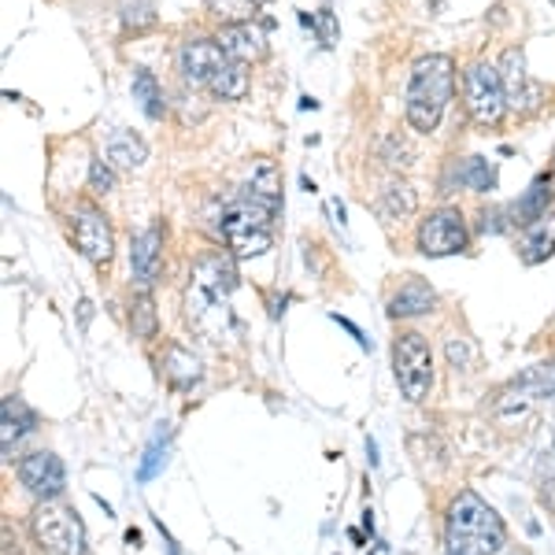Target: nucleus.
Listing matches in <instances>:
<instances>
[{
    "label": "nucleus",
    "instance_id": "f257e3e1",
    "mask_svg": "<svg viewBox=\"0 0 555 555\" xmlns=\"http://www.w3.org/2000/svg\"><path fill=\"white\" fill-rule=\"evenodd\" d=\"M282 208V201H267L253 190H241L222 204L219 215V234L230 245L234 259H253L263 256L274 245V215Z\"/></svg>",
    "mask_w": 555,
    "mask_h": 555
},
{
    "label": "nucleus",
    "instance_id": "f03ea898",
    "mask_svg": "<svg viewBox=\"0 0 555 555\" xmlns=\"http://www.w3.org/2000/svg\"><path fill=\"white\" fill-rule=\"evenodd\" d=\"M455 93V60L444 52H429V56L415 60L411 67V82H408V122L418 133H434L441 127L449 101Z\"/></svg>",
    "mask_w": 555,
    "mask_h": 555
},
{
    "label": "nucleus",
    "instance_id": "7ed1b4c3",
    "mask_svg": "<svg viewBox=\"0 0 555 555\" xmlns=\"http://www.w3.org/2000/svg\"><path fill=\"white\" fill-rule=\"evenodd\" d=\"M444 544L455 555H496L507 544L504 518L478 492L463 489L444 515Z\"/></svg>",
    "mask_w": 555,
    "mask_h": 555
},
{
    "label": "nucleus",
    "instance_id": "20e7f679",
    "mask_svg": "<svg viewBox=\"0 0 555 555\" xmlns=\"http://www.w3.org/2000/svg\"><path fill=\"white\" fill-rule=\"evenodd\" d=\"M34 541L44 555H89L86 526L75 507L60 504V500H41L30 515Z\"/></svg>",
    "mask_w": 555,
    "mask_h": 555
},
{
    "label": "nucleus",
    "instance_id": "39448f33",
    "mask_svg": "<svg viewBox=\"0 0 555 555\" xmlns=\"http://www.w3.org/2000/svg\"><path fill=\"white\" fill-rule=\"evenodd\" d=\"M392 374H397L400 392H404L411 404L429 397V385H434V352H429V341L423 334L404 330L392 341Z\"/></svg>",
    "mask_w": 555,
    "mask_h": 555
},
{
    "label": "nucleus",
    "instance_id": "423d86ee",
    "mask_svg": "<svg viewBox=\"0 0 555 555\" xmlns=\"http://www.w3.org/2000/svg\"><path fill=\"white\" fill-rule=\"evenodd\" d=\"M463 96H467L470 119L478 122L481 130H492L504 122L507 93H504V82H500V67L486 64V60L470 64L467 75H463Z\"/></svg>",
    "mask_w": 555,
    "mask_h": 555
},
{
    "label": "nucleus",
    "instance_id": "0eeeda50",
    "mask_svg": "<svg viewBox=\"0 0 555 555\" xmlns=\"http://www.w3.org/2000/svg\"><path fill=\"white\" fill-rule=\"evenodd\" d=\"M470 245V230L460 208H437L418 222V253L429 259L455 256Z\"/></svg>",
    "mask_w": 555,
    "mask_h": 555
},
{
    "label": "nucleus",
    "instance_id": "6e6552de",
    "mask_svg": "<svg viewBox=\"0 0 555 555\" xmlns=\"http://www.w3.org/2000/svg\"><path fill=\"white\" fill-rule=\"evenodd\" d=\"M496 67H500V82H504V93H507V107L518 115L541 112L544 101H548V89L530 75V67H526V52L512 44V49H504V56H500Z\"/></svg>",
    "mask_w": 555,
    "mask_h": 555
},
{
    "label": "nucleus",
    "instance_id": "1a4fd4ad",
    "mask_svg": "<svg viewBox=\"0 0 555 555\" xmlns=\"http://www.w3.org/2000/svg\"><path fill=\"white\" fill-rule=\"evenodd\" d=\"M70 230H75V245L82 248V256L93 267H107L115 256V234L112 222L104 219V211H96L93 204H75L70 211Z\"/></svg>",
    "mask_w": 555,
    "mask_h": 555
},
{
    "label": "nucleus",
    "instance_id": "9d476101",
    "mask_svg": "<svg viewBox=\"0 0 555 555\" xmlns=\"http://www.w3.org/2000/svg\"><path fill=\"white\" fill-rule=\"evenodd\" d=\"M20 481L26 486L30 496L41 500H56L60 492L67 486V470H64V460L56 452H30L20 460Z\"/></svg>",
    "mask_w": 555,
    "mask_h": 555
},
{
    "label": "nucleus",
    "instance_id": "9b49d317",
    "mask_svg": "<svg viewBox=\"0 0 555 555\" xmlns=\"http://www.w3.org/2000/svg\"><path fill=\"white\" fill-rule=\"evenodd\" d=\"M227 52H222V44L215 38H190L178 49V70H182V78L190 86H204L215 78V70L227 64Z\"/></svg>",
    "mask_w": 555,
    "mask_h": 555
},
{
    "label": "nucleus",
    "instance_id": "f8f14e48",
    "mask_svg": "<svg viewBox=\"0 0 555 555\" xmlns=\"http://www.w3.org/2000/svg\"><path fill=\"white\" fill-rule=\"evenodd\" d=\"M130 271H133V282H138L141 293H149L152 285H156L159 271H164V227H159V222H152V227H145L138 237H133Z\"/></svg>",
    "mask_w": 555,
    "mask_h": 555
},
{
    "label": "nucleus",
    "instance_id": "ddd939ff",
    "mask_svg": "<svg viewBox=\"0 0 555 555\" xmlns=\"http://www.w3.org/2000/svg\"><path fill=\"white\" fill-rule=\"evenodd\" d=\"M215 41L222 44V52H227L230 60H237V64H245V67L259 64V60H267V30L256 20L253 23H227V26H219Z\"/></svg>",
    "mask_w": 555,
    "mask_h": 555
},
{
    "label": "nucleus",
    "instance_id": "4468645a",
    "mask_svg": "<svg viewBox=\"0 0 555 555\" xmlns=\"http://www.w3.org/2000/svg\"><path fill=\"white\" fill-rule=\"evenodd\" d=\"M455 190H474V193H492L496 190V167L486 156H463L452 159L441 175V193Z\"/></svg>",
    "mask_w": 555,
    "mask_h": 555
},
{
    "label": "nucleus",
    "instance_id": "2eb2a0df",
    "mask_svg": "<svg viewBox=\"0 0 555 555\" xmlns=\"http://www.w3.org/2000/svg\"><path fill=\"white\" fill-rule=\"evenodd\" d=\"M193 285L215 300H230L237 289V267L230 256H201L193 263Z\"/></svg>",
    "mask_w": 555,
    "mask_h": 555
},
{
    "label": "nucleus",
    "instance_id": "dca6fc26",
    "mask_svg": "<svg viewBox=\"0 0 555 555\" xmlns=\"http://www.w3.org/2000/svg\"><path fill=\"white\" fill-rule=\"evenodd\" d=\"M434 308H437V293L415 274H411L408 282L389 297V319H418Z\"/></svg>",
    "mask_w": 555,
    "mask_h": 555
},
{
    "label": "nucleus",
    "instance_id": "f3484780",
    "mask_svg": "<svg viewBox=\"0 0 555 555\" xmlns=\"http://www.w3.org/2000/svg\"><path fill=\"white\" fill-rule=\"evenodd\" d=\"M34 423L38 418H34V411L20 397H4V404H0V449H4V460H12L15 441L30 434Z\"/></svg>",
    "mask_w": 555,
    "mask_h": 555
},
{
    "label": "nucleus",
    "instance_id": "a211bd4d",
    "mask_svg": "<svg viewBox=\"0 0 555 555\" xmlns=\"http://www.w3.org/2000/svg\"><path fill=\"white\" fill-rule=\"evenodd\" d=\"M518 256H522L526 267H537L544 259L555 256V215H544V219L522 227V241H518Z\"/></svg>",
    "mask_w": 555,
    "mask_h": 555
},
{
    "label": "nucleus",
    "instance_id": "6ab92c4d",
    "mask_svg": "<svg viewBox=\"0 0 555 555\" xmlns=\"http://www.w3.org/2000/svg\"><path fill=\"white\" fill-rule=\"evenodd\" d=\"M104 156L115 171H138V167L149 159V145L133 130H115L112 138H107Z\"/></svg>",
    "mask_w": 555,
    "mask_h": 555
},
{
    "label": "nucleus",
    "instance_id": "aec40b11",
    "mask_svg": "<svg viewBox=\"0 0 555 555\" xmlns=\"http://www.w3.org/2000/svg\"><path fill=\"white\" fill-rule=\"evenodd\" d=\"M552 196H555V178L552 175H541L530 185V193H526L522 201H518L515 208H512V222H515V227H530V222L544 219V215H548Z\"/></svg>",
    "mask_w": 555,
    "mask_h": 555
},
{
    "label": "nucleus",
    "instance_id": "412c9836",
    "mask_svg": "<svg viewBox=\"0 0 555 555\" xmlns=\"http://www.w3.org/2000/svg\"><path fill=\"white\" fill-rule=\"evenodd\" d=\"M208 93L215 101H241V96L248 93V67L237 64V60H227V64L215 70V78L208 82Z\"/></svg>",
    "mask_w": 555,
    "mask_h": 555
},
{
    "label": "nucleus",
    "instance_id": "4be33fe9",
    "mask_svg": "<svg viewBox=\"0 0 555 555\" xmlns=\"http://www.w3.org/2000/svg\"><path fill=\"white\" fill-rule=\"evenodd\" d=\"M415 208H418V193L408 182H400V178H392L378 196L382 219H408V215H415Z\"/></svg>",
    "mask_w": 555,
    "mask_h": 555
},
{
    "label": "nucleus",
    "instance_id": "5701e85b",
    "mask_svg": "<svg viewBox=\"0 0 555 555\" xmlns=\"http://www.w3.org/2000/svg\"><path fill=\"white\" fill-rule=\"evenodd\" d=\"M130 89H133V101H138V107L149 115V119H164V112H167L164 89H159V82H156V75H152V70H145V67L133 70Z\"/></svg>",
    "mask_w": 555,
    "mask_h": 555
},
{
    "label": "nucleus",
    "instance_id": "b1692460",
    "mask_svg": "<svg viewBox=\"0 0 555 555\" xmlns=\"http://www.w3.org/2000/svg\"><path fill=\"white\" fill-rule=\"evenodd\" d=\"M167 378H171L175 385H182V389H190V385L201 382V360H196L193 352H185L182 345H171L167 348V363H164Z\"/></svg>",
    "mask_w": 555,
    "mask_h": 555
},
{
    "label": "nucleus",
    "instance_id": "393cba45",
    "mask_svg": "<svg viewBox=\"0 0 555 555\" xmlns=\"http://www.w3.org/2000/svg\"><path fill=\"white\" fill-rule=\"evenodd\" d=\"M245 190H253L259 196H267V201H282V178H278V167L274 159L259 156L253 164V171H248V182Z\"/></svg>",
    "mask_w": 555,
    "mask_h": 555
},
{
    "label": "nucleus",
    "instance_id": "a878e982",
    "mask_svg": "<svg viewBox=\"0 0 555 555\" xmlns=\"http://www.w3.org/2000/svg\"><path fill=\"white\" fill-rule=\"evenodd\" d=\"M208 4V12L219 20L222 26L227 23H253L259 15V0H204Z\"/></svg>",
    "mask_w": 555,
    "mask_h": 555
},
{
    "label": "nucleus",
    "instance_id": "bb28decb",
    "mask_svg": "<svg viewBox=\"0 0 555 555\" xmlns=\"http://www.w3.org/2000/svg\"><path fill=\"white\" fill-rule=\"evenodd\" d=\"M130 330H133V337H141V341L156 337L159 315H156V304H152L149 293H138V297H133V304H130Z\"/></svg>",
    "mask_w": 555,
    "mask_h": 555
},
{
    "label": "nucleus",
    "instance_id": "cd10ccee",
    "mask_svg": "<svg viewBox=\"0 0 555 555\" xmlns=\"http://www.w3.org/2000/svg\"><path fill=\"white\" fill-rule=\"evenodd\" d=\"M382 159L392 167V171H408V167H415V149H411L408 138H400V133H389V138L382 141Z\"/></svg>",
    "mask_w": 555,
    "mask_h": 555
},
{
    "label": "nucleus",
    "instance_id": "c85d7f7f",
    "mask_svg": "<svg viewBox=\"0 0 555 555\" xmlns=\"http://www.w3.org/2000/svg\"><path fill=\"white\" fill-rule=\"evenodd\" d=\"M115 182H119V178H115V167L107 164V159H93V164H89V193L93 196H112Z\"/></svg>",
    "mask_w": 555,
    "mask_h": 555
},
{
    "label": "nucleus",
    "instance_id": "c756f323",
    "mask_svg": "<svg viewBox=\"0 0 555 555\" xmlns=\"http://www.w3.org/2000/svg\"><path fill=\"white\" fill-rule=\"evenodd\" d=\"M300 23L311 26V30H319V38H322V44H326V49L337 41V20H334V12H330V8H322L319 15H304L300 12Z\"/></svg>",
    "mask_w": 555,
    "mask_h": 555
},
{
    "label": "nucleus",
    "instance_id": "7c9ffc66",
    "mask_svg": "<svg viewBox=\"0 0 555 555\" xmlns=\"http://www.w3.org/2000/svg\"><path fill=\"white\" fill-rule=\"evenodd\" d=\"M444 352H449V363L455 366V371H467L470 360H474V352H470L467 337H449V345H444Z\"/></svg>",
    "mask_w": 555,
    "mask_h": 555
},
{
    "label": "nucleus",
    "instance_id": "2f4dec72",
    "mask_svg": "<svg viewBox=\"0 0 555 555\" xmlns=\"http://www.w3.org/2000/svg\"><path fill=\"white\" fill-rule=\"evenodd\" d=\"M167 463V455H164V449L159 444H152V449L145 452V460H141V470H138V481H152L159 474V467Z\"/></svg>",
    "mask_w": 555,
    "mask_h": 555
},
{
    "label": "nucleus",
    "instance_id": "473e14b6",
    "mask_svg": "<svg viewBox=\"0 0 555 555\" xmlns=\"http://www.w3.org/2000/svg\"><path fill=\"white\" fill-rule=\"evenodd\" d=\"M541 504L548 507V512H555V478H548L541 486Z\"/></svg>",
    "mask_w": 555,
    "mask_h": 555
},
{
    "label": "nucleus",
    "instance_id": "72a5a7b5",
    "mask_svg": "<svg viewBox=\"0 0 555 555\" xmlns=\"http://www.w3.org/2000/svg\"><path fill=\"white\" fill-rule=\"evenodd\" d=\"M334 322H341V326L348 330V334L356 337V345H360V348H366V337H363V330L356 326V322H348V319H341V315H334Z\"/></svg>",
    "mask_w": 555,
    "mask_h": 555
},
{
    "label": "nucleus",
    "instance_id": "f704fd0d",
    "mask_svg": "<svg viewBox=\"0 0 555 555\" xmlns=\"http://www.w3.org/2000/svg\"><path fill=\"white\" fill-rule=\"evenodd\" d=\"M552 455H555V434H552Z\"/></svg>",
    "mask_w": 555,
    "mask_h": 555
},
{
    "label": "nucleus",
    "instance_id": "c9c22d12",
    "mask_svg": "<svg viewBox=\"0 0 555 555\" xmlns=\"http://www.w3.org/2000/svg\"><path fill=\"white\" fill-rule=\"evenodd\" d=\"M259 4H271V0H259Z\"/></svg>",
    "mask_w": 555,
    "mask_h": 555
},
{
    "label": "nucleus",
    "instance_id": "e433bc0d",
    "mask_svg": "<svg viewBox=\"0 0 555 555\" xmlns=\"http://www.w3.org/2000/svg\"><path fill=\"white\" fill-rule=\"evenodd\" d=\"M552 159H555V156H552ZM552 171H555V164H552Z\"/></svg>",
    "mask_w": 555,
    "mask_h": 555
},
{
    "label": "nucleus",
    "instance_id": "4c0bfd02",
    "mask_svg": "<svg viewBox=\"0 0 555 555\" xmlns=\"http://www.w3.org/2000/svg\"><path fill=\"white\" fill-rule=\"evenodd\" d=\"M449 555H455V552H449Z\"/></svg>",
    "mask_w": 555,
    "mask_h": 555
}]
</instances>
